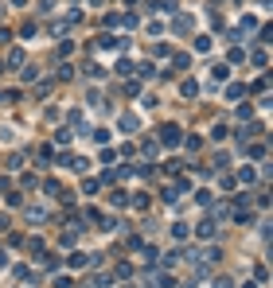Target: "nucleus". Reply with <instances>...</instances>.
<instances>
[{
	"label": "nucleus",
	"instance_id": "obj_1",
	"mask_svg": "<svg viewBox=\"0 0 273 288\" xmlns=\"http://www.w3.org/2000/svg\"><path fill=\"white\" fill-rule=\"evenodd\" d=\"M156 144H164V148H180V144H183V136H180V125H160V136H156Z\"/></svg>",
	"mask_w": 273,
	"mask_h": 288
},
{
	"label": "nucleus",
	"instance_id": "obj_2",
	"mask_svg": "<svg viewBox=\"0 0 273 288\" xmlns=\"http://www.w3.org/2000/svg\"><path fill=\"white\" fill-rule=\"evenodd\" d=\"M102 261V253H70L66 257V269H94Z\"/></svg>",
	"mask_w": 273,
	"mask_h": 288
},
{
	"label": "nucleus",
	"instance_id": "obj_3",
	"mask_svg": "<svg viewBox=\"0 0 273 288\" xmlns=\"http://www.w3.org/2000/svg\"><path fill=\"white\" fill-rule=\"evenodd\" d=\"M215 230H218V222L211 218V214H207V218H203V222L195 226V237H203V241H211V237H215Z\"/></svg>",
	"mask_w": 273,
	"mask_h": 288
},
{
	"label": "nucleus",
	"instance_id": "obj_4",
	"mask_svg": "<svg viewBox=\"0 0 273 288\" xmlns=\"http://www.w3.org/2000/svg\"><path fill=\"white\" fill-rule=\"evenodd\" d=\"M24 249H28L31 257H43V253H47V245H43V237H39V234H31V237H24Z\"/></svg>",
	"mask_w": 273,
	"mask_h": 288
},
{
	"label": "nucleus",
	"instance_id": "obj_5",
	"mask_svg": "<svg viewBox=\"0 0 273 288\" xmlns=\"http://www.w3.org/2000/svg\"><path fill=\"white\" fill-rule=\"evenodd\" d=\"M172 31H176V35L195 31V16H176V20H172Z\"/></svg>",
	"mask_w": 273,
	"mask_h": 288
},
{
	"label": "nucleus",
	"instance_id": "obj_6",
	"mask_svg": "<svg viewBox=\"0 0 273 288\" xmlns=\"http://www.w3.org/2000/svg\"><path fill=\"white\" fill-rule=\"evenodd\" d=\"M117 125H121L125 132H137V129H141V117H137V113H121V117H117Z\"/></svg>",
	"mask_w": 273,
	"mask_h": 288
},
{
	"label": "nucleus",
	"instance_id": "obj_7",
	"mask_svg": "<svg viewBox=\"0 0 273 288\" xmlns=\"http://www.w3.org/2000/svg\"><path fill=\"white\" fill-rule=\"evenodd\" d=\"M8 66H12V70H20V66H28V55H24L20 47H12V51H8Z\"/></svg>",
	"mask_w": 273,
	"mask_h": 288
},
{
	"label": "nucleus",
	"instance_id": "obj_8",
	"mask_svg": "<svg viewBox=\"0 0 273 288\" xmlns=\"http://www.w3.org/2000/svg\"><path fill=\"white\" fill-rule=\"evenodd\" d=\"M226 78H230V66H226V62H215V66H211V86H215V82H226Z\"/></svg>",
	"mask_w": 273,
	"mask_h": 288
},
{
	"label": "nucleus",
	"instance_id": "obj_9",
	"mask_svg": "<svg viewBox=\"0 0 273 288\" xmlns=\"http://www.w3.org/2000/svg\"><path fill=\"white\" fill-rule=\"evenodd\" d=\"M180 94H183V98H199V82H195V78H183V82H180Z\"/></svg>",
	"mask_w": 273,
	"mask_h": 288
},
{
	"label": "nucleus",
	"instance_id": "obj_10",
	"mask_svg": "<svg viewBox=\"0 0 273 288\" xmlns=\"http://www.w3.org/2000/svg\"><path fill=\"white\" fill-rule=\"evenodd\" d=\"M250 62L266 70V66H270V51H266V47H258V51H250Z\"/></svg>",
	"mask_w": 273,
	"mask_h": 288
},
{
	"label": "nucleus",
	"instance_id": "obj_11",
	"mask_svg": "<svg viewBox=\"0 0 273 288\" xmlns=\"http://www.w3.org/2000/svg\"><path fill=\"white\" fill-rule=\"evenodd\" d=\"M141 152H145L149 160H156V152H160V144H156V140L149 136V140H141Z\"/></svg>",
	"mask_w": 273,
	"mask_h": 288
},
{
	"label": "nucleus",
	"instance_id": "obj_12",
	"mask_svg": "<svg viewBox=\"0 0 273 288\" xmlns=\"http://www.w3.org/2000/svg\"><path fill=\"white\" fill-rule=\"evenodd\" d=\"M28 222H35V226L47 222V210H43V207H28Z\"/></svg>",
	"mask_w": 273,
	"mask_h": 288
},
{
	"label": "nucleus",
	"instance_id": "obj_13",
	"mask_svg": "<svg viewBox=\"0 0 273 288\" xmlns=\"http://www.w3.org/2000/svg\"><path fill=\"white\" fill-rule=\"evenodd\" d=\"M254 179H258V172H254V168H250V164H246V168H242V172H238V183H242V187H250V183H254Z\"/></svg>",
	"mask_w": 273,
	"mask_h": 288
},
{
	"label": "nucleus",
	"instance_id": "obj_14",
	"mask_svg": "<svg viewBox=\"0 0 273 288\" xmlns=\"http://www.w3.org/2000/svg\"><path fill=\"white\" fill-rule=\"evenodd\" d=\"M242 94H246V86H242V82H230V86H226V98H230V102H238Z\"/></svg>",
	"mask_w": 273,
	"mask_h": 288
},
{
	"label": "nucleus",
	"instance_id": "obj_15",
	"mask_svg": "<svg viewBox=\"0 0 273 288\" xmlns=\"http://www.w3.org/2000/svg\"><path fill=\"white\" fill-rule=\"evenodd\" d=\"M109 203H113V207H129V191H121V187H117V191L109 195Z\"/></svg>",
	"mask_w": 273,
	"mask_h": 288
},
{
	"label": "nucleus",
	"instance_id": "obj_16",
	"mask_svg": "<svg viewBox=\"0 0 273 288\" xmlns=\"http://www.w3.org/2000/svg\"><path fill=\"white\" fill-rule=\"evenodd\" d=\"M172 62H176V70H187V66H191V55L180 51V55H172Z\"/></svg>",
	"mask_w": 273,
	"mask_h": 288
},
{
	"label": "nucleus",
	"instance_id": "obj_17",
	"mask_svg": "<svg viewBox=\"0 0 273 288\" xmlns=\"http://www.w3.org/2000/svg\"><path fill=\"white\" fill-rule=\"evenodd\" d=\"M55 78H62V82H66V78H74V66H70V62H59V70H55Z\"/></svg>",
	"mask_w": 273,
	"mask_h": 288
},
{
	"label": "nucleus",
	"instance_id": "obj_18",
	"mask_svg": "<svg viewBox=\"0 0 273 288\" xmlns=\"http://www.w3.org/2000/svg\"><path fill=\"white\" fill-rule=\"evenodd\" d=\"M266 152H270V148H266V140H258V144H250V156H254V160H266Z\"/></svg>",
	"mask_w": 273,
	"mask_h": 288
},
{
	"label": "nucleus",
	"instance_id": "obj_19",
	"mask_svg": "<svg viewBox=\"0 0 273 288\" xmlns=\"http://www.w3.org/2000/svg\"><path fill=\"white\" fill-rule=\"evenodd\" d=\"M195 51L207 55V51H211V39H207V35H195Z\"/></svg>",
	"mask_w": 273,
	"mask_h": 288
},
{
	"label": "nucleus",
	"instance_id": "obj_20",
	"mask_svg": "<svg viewBox=\"0 0 273 288\" xmlns=\"http://www.w3.org/2000/svg\"><path fill=\"white\" fill-rule=\"evenodd\" d=\"M113 70H117V74H121V78H129V74H133V62H129V58H121V62H117V66H113Z\"/></svg>",
	"mask_w": 273,
	"mask_h": 288
},
{
	"label": "nucleus",
	"instance_id": "obj_21",
	"mask_svg": "<svg viewBox=\"0 0 273 288\" xmlns=\"http://www.w3.org/2000/svg\"><path fill=\"white\" fill-rule=\"evenodd\" d=\"M70 140H74L70 129H59V132H55V144H70Z\"/></svg>",
	"mask_w": 273,
	"mask_h": 288
},
{
	"label": "nucleus",
	"instance_id": "obj_22",
	"mask_svg": "<svg viewBox=\"0 0 273 288\" xmlns=\"http://www.w3.org/2000/svg\"><path fill=\"white\" fill-rule=\"evenodd\" d=\"M98 187H102L98 179H82V195H98Z\"/></svg>",
	"mask_w": 273,
	"mask_h": 288
},
{
	"label": "nucleus",
	"instance_id": "obj_23",
	"mask_svg": "<svg viewBox=\"0 0 273 288\" xmlns=\"http://www.w3.org/2000/svg\"><path fill=\"white\" fill-rule=\"evenodd\" d=\"M94 144L106 148V144H109V129H94Z\"/></svg>",
	"mask_w": 273,
	"mask_h": 288
},
{
	"label": "nucleus",
	"instance_id": "obj_24",
	"mask_svg": "<svg viewBox=\"0 0 273 288\" xmlns=\"http://www.w3.org/2000/svg\"><path fill=\"white\" fill-rule=\"evenodd\" d=\"M43 191H47V195H55V199H59V195H62V187H59V183H55V179H43Z\"/></svg>",
	"mask_w": 273,
	"mask_h": 288
},
{
	"label": "nucleus",
	"instance_id": "obj_25",
	"mask_svg": "<svg viewBox=\"0 0 273 288\" xmlns=\"http://www.w3.org/2000/svg\"><path fill=\"white\" fill-rule=\"evenodd\" d=\"M172 234H176V241H183L191 230H187V222H176V226H172Z\"/></svg>",
	"mask_w": 273,
	"mask_h": 288
},
{
	"label": "nucleus",
	"instance_id": "obj_26",
	"mask_svg": "<svg viewBox=\"0 0 273 288\" xmlns=\"http://www.w3.org/2000/svg\"><path fill=\"white\" fill-rule=\"evenodd\" d=\"M137 24H141L137 12H125V16H121V27H137Z\"/></svg>",
	"mask_w": 273,
	"mask_h": 288
},
{
	"label": "nucleus",
	"instance_id": "obj_27",
	"mask_svg": "<svg viewBox=\"0 0 273 288\" xmlns=\"http://www.w3.org/2000/svg\"><path fill=\"white\" fill-rule=\"evenodd\" d=\"M129 207H137V210H145V207H149V199H145V195H129Z\"/></svg>",
	"mask_w": 273,
	"mask_h": 288
},
{
	"label": "nucleus",
	"instance_id": "obj_28",
	"mask_svg": "<svg viewBox=\"0 0 273 288\" xmlns=\"http://www.w3.org/2000/svg\"><path fill=\"white\" fill-rule=\"evenodd\" d=\"M12 273H16V281H35V277H31V273H28V265H16V269H12Z\"/></svg>",
	"mask_w": 273,
	"mask_h": 288
},
{
	"label": "nucleus",
	"instance_id": "obj_29",
	"mask_svg": "<svg viewBox=\"0 0 273 288\" xmlns=\"http://www.w3.org/2000/svg\"><path fill=\"white\" fill-rule=\"evenodd\" d=\"M39 160H43V164H51V160H55V148H51V144H43V148H39Z\"/></svg>",
	"mask_w": 273,
	"mask_h": 288
},
{
	"label": "nucleus",
	"instance_id": "obj_30",
	"mask_svg": "<svg viewBox=\"0 0 273 288\" xmlns=\"http://www.w3.org/2000/svg\"><path fill=\"white\" fill-rule=\"evenodd\" d=\"M86 70H90V78H106V66H98V62H90Z\"/></svg>",
	"mask_w": 273,
	"mask_h": 288
},
{
	"label": "nucleus",
	"instance_id": "obj_31",
	"mask_svg": "<svg viewBox=\"0 0 273 288\" xmlns=\"http://www.w3.org/2000/svg\"><path fill=\"white\" fill-rule=\"evenodd\" d=\"M133 70H137L141 78H152V62H141V66H133Z\"/></svg>",
	"mask_w": 273,
	"mask_h": 288
},
{
	"label": "nucleus",
	"instance_id": "obj_32",
	"mask_svg": "<svg viewBox=\"0 0 273 288\" xmlns=\"http://www.w3.org/2000/svg\"><path fill=\"white\" fill-rule=\"evenodd\" d=\"M125 94H129V98H137V94H141V82H133V78H129V82H125Z\"/></svg>",
	"mask_w": 273,
	"mask_h": 288
},
{
	"label": "nucleus",
	"instance_id": "obj_33",
	"mask_svg": "<svg viewBox=\"0 0 273 288\" xmlns=\"http://www.w3.org/2000/svg\"><path fill=\"white\" fill-rule=\"evenodd\" d=\"M20 187H24V191H31V187H39V179H35V175H24V179H20Z\"/></svg>",
	"mask_w": 273,
	"mask_h": 288
},
{
	"label": "nucleus",
	"instance_id": "obj_34",
	"mask_svg": "<svg viewBox=\"0 0 273 288\" xmlns=\"http://www.w3.org/2000/svg\"><path fill=\"white\" fill-rule=\"evenodd\" d=\"M20 195H24V191H8V195H4V199H8V207H20V203H24Z\"/></svg>",
	"mask_w": 273,
	"mask_h": 288
},
{
	"label": "nucleus",
	"instance_id": "obj_35",
	"mask_svg": "<svg viewBox=\"0 0 273 288\" xmlns=\"http://www.w3.org/2000/svg\"><path fill=\"white\" fill-rule=\"evenodd\" d=\"M254 277H258V285H266V281H270V273H266V265H254Z\"/></svg>",
	"mask_w": 273,
	"mask_h": 288
},
{
	"label": "nucleus",
	"instance_id": "obj_36",
	"mask_svg": "<svg viewBox=\"0 0 273 288\" xmlns=\"http://www.w3.org/2000/svg\"><path fill=\"white\" fill-rule=\"evenodd\" d=\"M156 12H176V0H160V4H152Z\"/></svg>",
	"mask_w": 273,
	"mask_h": 288
},
{
	"label": "nucleus",
	"instance_id": "obj_37",
	"mask_svg": "<svg viewBox=\"0 0 273 288\" xmlns=\"http://www.w3.org/2000/svg\"><path fill=\"white\" fill-rule=\"evenodd\" d=\"M246 58V47H230V62H242Z\"/></svg>",
	"mask_w": 273,
	"mask_h": 288
},
{
	"label": "nucleus",
	"instance_id": "obj_38",
	"mask_svg": "<svg viewBox=\"0 0 273 288\" xmlns=\"http://www.w3.org/2000/svg\"><path fill=\"white\" fill-rule=\"evenodd\" d=\"M152 55H160V58H168V55H172V47H168V43H156V47H152Z\"/></svg>",
	"mask_w": 273,
	"mask_h": 288
},
{
	"label": "nucleus",
	"instance_id": "obj_39",
	"mask_svg": "<svg viewBox=\"0 0 273 288\" xmlns=\"http://www.w3.org/2000/svg\"><path fill=\"white\" fill-rule=\"evenodd\" d=\"M211 288H234V281H230V277H215V285Z\"/></svg>",
	"mask_w": 273,
	"mask_h": 288
},
{
	"label": "nucleus",
	"instance_id": "obj_40",
	"mask_svg": "<svg viewBox=\"0 0 273 288\" xmlns=\"http://www.w3.org/2000/svg\"><path fill=\"white\" fill-rule=\"evenodd\" d=\"M55 288H74V285H70V277H55Z\"/></svg>",
	"mask_w": 273,
	"mask_h": 288
},
{
	"label": "nucleus",
	"instance_id": "obj_41",
	"mask_svg": "<svg viewBox=\"0 0 273 288\" xmlns=\"http://www.w3.org/2000/svg\"><path fill=\"white\" fill-rule=\"evenodd\" d=\"M0 269H8V253L4 249H0Z\"/></svg>",
	"mask_w": 273,
	"mask_h": 288
},
{
	"label": "nucleus",
	"instance_id": "obj_42",
	"mask_svg": "<svg viewBox=\"0 0 273 288\" xmlns=\"http://www.w3.org/2000/svg\"><path fill=\"white\" fill-rule=\"evenodd\" d=\"M0 230H8V214H0Z\"/></svg>",
	"mask_w": 273,
	"mask_h": 288
},
{
	"label": "nucleus",
	"instance_id": "obj_43",
	"mask_svg": "<svg viewBox=\"0 0 273 288\" xmlns=\"http://www.w3.org/2000/svg\"><path fill=\"white\" fill-rule=\"evenodd\" d=\"M16 4H24V0H16Z\"/></svg>",
	"mask_w": 273,
	"mask_h": 288
},
{
	"label": "nucleus",
	"instance_id": "obj_44",
	"mask_svg": "<svg viewBox=\"0 0 273 288\" xmlns=\"http://www.w3.org/2000/svg\"><path fill=\"white\" fill-rule=\"evenodd\" d=\"M234 4H242V0H234Z\"/></svg>",
	"mask_w": 273,
	"mask_h": 288
}]
</instances>
